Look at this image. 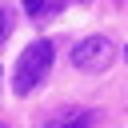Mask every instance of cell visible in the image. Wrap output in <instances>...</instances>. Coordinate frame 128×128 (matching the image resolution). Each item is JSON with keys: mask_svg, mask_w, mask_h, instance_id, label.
<instances>
[{"mask_svg": "<svg viewBox=\"0 0 128 128\" xmlns=\"http://www.w3.org/2000/svg\"><path fill=\"white\" fill-rule=\"evenodd\" d=\"M124 60H128V48H124Z\"/></svg>", "mask_w": 128, "mask_h": 128, "instance_id": "8992f818", "label": "cell"}, {"mask_svg": "<svg viewBox=\"0 0 128 128\" xmlns=\"http://www.w3.org/2000/svg\"><path fill=\"white\" fill-rule=\"evenodd\" d=\"M4 36H8V16L0 12V40H4Z\"/></svg>", "mask_w": 128, "mask_h": 128, "instance_id": "5b68a950", "label": "cell"}, {"mask_svg": "<svg viewBox=\"0 0 128 128\" xmlns=\"http://www.w3.org/2000/svg\"><path fill=\"white\" fill-rule=\"evenodd\" d=\"M72 64L80 72H104L112 64V40L108 36H88L72 48Z\"/></svg>", "mask_w": 128, "mask_h": 128, "instance_id": "7a4b0ae2", "label": "cell"}, {"mask_svg": "<svg viewBox=\"0 0 128 128\" xmlns=\"http://www.w3.org/2000/svg\"><path fill=\"white\" fill-rule=\"evenodd\" d=\"M48 64H52V40L40 36L20 52V64H16V76H12V92L28 96L32 88H40V80L48 76Z\"/></svg>", "mask_w": 128, "mask_h": 128, "instance_id": "6da1fadb", "label": "cell"}, {"mask_svg": "<svg viewBox=\"0 0 128 128\" xmlns=\"http://www.w3.org/2000/svg\"><path fill=\"white\" fill-rule=\"evenodd\" d=\"M96 124V112H88V108H76V112H64V116H56L48 128H92Z\"/></svg>", "mask_w": 128, "mask_h": 128, "instance_id": "3957f363", "label": "cell"}, {"mask_svg": "<svg viewBox=\"0 0 128 128\" xmlns=\"http://www.w3.org/2000/svg\"><path fill=\"white\" fill-rule=\"evenodd\" d=\"M20 4H24L28 16H40V12H44V0H20Z\"/></svg>", "mask_w": 128, "mask_h": 128, "instance_id": "277c9868", "label": "cell"}]
</instances>
